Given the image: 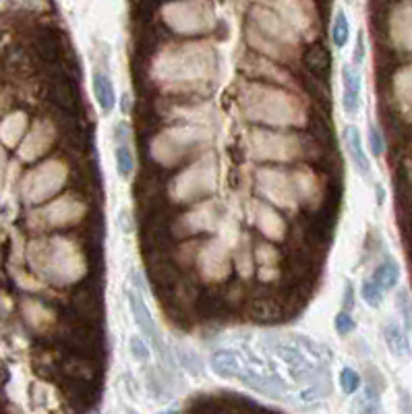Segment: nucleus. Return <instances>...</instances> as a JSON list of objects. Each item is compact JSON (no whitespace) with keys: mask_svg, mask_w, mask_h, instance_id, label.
<instances>
[{"mask_svg":"<svg viewBox=\"0 0 412 414\" xmlns=\"http://www.w3.org/2000/svg\"><path fill=\"white\" fill-rule=\"evenodd\" d=\"M360 73L353 64H346L342 69V85H344V93H342V106L346 114H357L360 108Z\"/></svg>","mask_w":412,"mask_h":414,"instance_id":"39448f33","label":"nucleus"},{"mask_svg":"<svg viewBox=\"0 0 412 414\" xmlns=\"http://www.w3.org/2000/svg\"><path fill=\"white\" fill-rule=\"evenodd\" d=\"M328 2H330V0H315V4H317L319 8H328Z\"/></svg>","mask_w":412,"mask_h":414,"instance_id":"a878e982","label":"nucleus"},{"mask_svg":"<svg viewBox=\"0 0 412 414\" xmlns=\"http://www.w3.org/2000/svg\"><path fill=\"white\" fill-rule=\"evenodd\" d=\"M284 315H286V309L270 299L253 301L248 306V317L253 321H259V323H274V321H280Z\"/></svg>","mask_w":412,"mask_h":414,"instance_id":"1a4fd4ad","label":"nucleus"},{"mask_svg":"<svg viewBox=\"0 0 412 414\" xmlns=\"http://www.w3.org/2000/svg\"><path fill=\"white\" fill-rule=\"evenodd\" d=\"M127 301L131 306V313H133V319L137 323L139 331L143 333V340H149L156 348L162 346V340L158 335V328H156V321L151 317V311L147 309V304L143 301V297L135 292V290H127Z\"/></svg>","mask_w":412,"mask_h":414,"instance_id":"f03ea898","label":"nucleus"},{"mask_svg":"<svg viewBox=\"0 0 412 414\" xmlns=\"http://www.w3.org/2000/svg\"><path fill=\"white\" fill-rule=\"evenodd\" d=\"M348 38H350V23H348V17L344 11H338L336 17H333V23H331V42L336 48H344L348 44Z\"/></svg>","mask_w":412,"mask_h":414,"instance_id":"f8f14e48","label":"nucleus"},{"mask_svg":"<svg viewBox=\"0 0 412 414\" xmlns=\"http://www.w3.org/2000/svg\"><path fill=\"white\" fill-rule=\"evenodd\" d=\"M353 306H355V288H353V284L348 282V284H346V290H344V311L350 313Z\"/></svg>","mask_w":412,"mask_h":414,"instance_id":"b1692460","label":"nucleus"},{"mask_svg":"<svg viewBox=\"0 0 412 414\" xmlns=\"http://www.w3.org/2000/svg\"><path fill=\"white\" fill-rule=\"evenodd\" d=\"M87 414H100V413H98V410H89V413H87Z\"/></svg>","mask_w":412,"mask_h":414,"instance_id":"bb28decb","label":"nucleus"},{"mask_svg":"<svg viewBox=\"0 0 412 414\" xmlns=\"http://www.w3.org/2000/svg\"><path fill=\"white\" fill-rule=\"evenodd\" d=\"M263 348H265V352H270L272 357L280 360L288 369V373L292 375V379H297V381L311 379L317 373V369H315L311 357L302 350L294 340H290V342L280 340V338L263 340Z\"/></svg>","mask_w":412,"mask_h":414,"instance_id":"f257e3e1","label":"nucleus"},{"mask_svg":"<svg viewBox=\"0 0 412 414\" xmlns=\"http://www.w3.org/2000/svg\"><path fill=\"white\" fill-rule=\"evenodd\" d=\"M2 64H4L6 71H11V73H21V71H25L29 67V56L25 54L23 48L11 46V48L4 52V56H2Z\"/></svg>","mask_w":412,"mask_h":414,"instance_id":"4468645a","label":"nucleus"},{"mask_svg":"<svg viewBox=\"0 0 412 414\" xmlns=\"http://www.w3.org/2000/svg\"><path fill=\"white\" fill-rule=\"evenodd\" d=\"M0 414H4V410H2V408H0Z\"/></svg>","mask_w":412,"mask_h":414,"instance_id":"c85d7f7f","label":"nucleus"},{"mask_svg":"<svg viewBox=\"0 0 412 414\" xmlns=\"http://www.w3.org/2000/svg\"><path fill=\"white\" fill-rule=\"evenodd\" d=\"M33 52L46 64H58L64 60L62 54V42L52 29H40L33 35Z\"/></svg>","mask_w":412,"mask_h":414,"instance_id":"7ed1b4c3","label":"nucleus"},{"mask_svg":"<svg viewBox=\"0 0 412 414\" xmlns=\"http://www.w3.org/2000/svg\"><path fill=\"white\" fill-rule=\"evenodd\" d=\"M384 338L387 348H389V352H391L396 359H406V357L411 355V342H408L406 330H404L402 326H398L396 321L385 323Z\"/></svg>","mask_w":412,"mask_h":414,"instance_id":"6e6552de","label":"nucleus"},{"mask_svg":"<svg viewBox=\"0 0 412 414\" xmlns=\"http://www.w3.org/2000/svg\"><path fill=\"white\" fill-rule=\"evenodd\" d=\"M357 414H379V391L373 386L365 389V393L355 402Z\"/></svg>","mask_w":412,"mask_h":414,"instance_id":"2eb2a0df","label":"nucleus"},{"mask_svg":"<svg viewBox=\"0 0 412 414\" xmlns=\"http://www.w3.org/2000/svg\"><path fill=\"white\" fill-rule=\"evenodd\" d=\"M369 147H371L373 156H384V135H382V131L375 125H369Z\"/></svg>","mask_w":412,"mask_h":414,"instance_id":"412c9836","label":"nucleus"},{"mask_svg":"<svg viewBox=\"0 0 412 414\" xmlns=\"http://www.w3.org/2000/svg\"><path fill=\"white\" fill-rule=\"evenodd\" d=\"M243 364L241 350H216L212 355V371L222 379H241Z\"/></svg>","mask_w":412,"mask_h":414,"instance_id":"20e7f679","label":"nucleus"},{"mask_svg":"<svg viewBox=\"0 0 412 414\" xmlns=\"http://www.w3.org/2000/svg\"><path fill=\"white\" fill-rule=\"evenodd\" d=\"M333 330L338 335H348L357 330V321L353 319V315L348 311H340L333 319Z\"/></svg>","mask_w":412,"mask_h":414,"instance_id":"6ab92c4d","label":"nucleus"},{"mask_svg":"<svg viewBox=\"0 0 412 414\" xmlns=\"http://www.w3.org/2000/svg\"><path fill=\"white\" fill-rule=\"evenodd\" d=\"M360 297H362V301L369 304L371 309H379L382 303H384V290L371 280V277H367V280H362V286H360Z\"/></svg>","mask_w":412,"mask_h":414,"instance_id":"dca6fc26","label":"nucleus"},{"mask_svg":"<svg viewBox=\"0 0 412 414\" xmlns=\"http://www.w3.org/2000/svg\"><path fill=\"white\" fill-rule=\"evenodd\" d=\"M375 191H377V203L382 205V203H384V197H385L384 187H382V185H377V187H375Z\"/></svg>","mask_w":412,"mask_h":414,"instance_id":"393cba45","label":"nucleus"},{"mask_svg":"<svg viewBox=\"0 0 412 414\" xmlns=\"http://www.w3.org/2000/svg\"><path fill=\"white\" fill-rule=\"evenodd\" d=\"M302 62H304V67L309 69V73H311L313 77H317V79H326V77H328V73H330V64H331L330 50H328L321 42H313V44L304 50V54H302Z\"/></svg>","mask_w":412,"mask_h":414,"instance_id":"423d86ee","label":"nucleus"},{"mask_svg":"<svg viewBox=\"0 0 412 414\" xmlns=\"http://www.w3.org/2000/svg\"><path fill=\"white\" fill-rule=\"evenodd\" d=\"M371 280L382 288V290H391L398 286L400 282V265L394 261V259H385L384 263H379L373 272Z\"/></svg>","mask_w":412,"mask_h":414,"instance_id":"9b49d317","label":"nucleus"},{"mask_svg":"<svg viewBox=\"0 0 412 414\" xmlns=\"http://www.w3.org/2000/svg\"><path fill=\"white\" fill-rule=\"evenodd\" d=\"M118 224H120V230L122 232H133V222H131V216L127 209H120L118 214Z\"/></svg>","mask_w":412,"mask_h":414,"instance_id":"5701e85b","label":"nucleus"},{"mask_svg":"<svg viewBox=\"0 0 412 414\" xmlns=\"http://www.w3.org/2000/svg\"><path fill=\"white\" fill-rule=\"evenodd\" d=\"M129 414H137V413H129Z\"/></svg>","mask_w":412,"mask_h":414,"instance_id":"c756f323","label":"nucleus"},{"mask_svg":"<svg viewBox=\"0 0 412 414\" xmlns=\"http://www.w3.org/2000/svg\"><path fill=\"white\" fill-rule=\"evenodd\" d=\"M353 60H355V64H360V62L365 60V35H362V33H358L357 46H355V56H353Z\"/></svg>","mask_w":412,"mask_h":414,"instance_id":"4be33fe9","label":"nucleus"},{"mask_svg":"<svg viewBox=\"0 0 412 414\" xmlns=\"http://www.w3.org/2000/svg\"><path fill=\"white\" fill-rule=\"evenodd\" d=\"M91 85H93V93H96V100H98L100 108H102V112L108 114L116 104V93H114V85H112L110 77L104 71H96L93 77H91Z\"/></svg>","mask_w":412,"mask_h":414,"instance_id":"9d476101","label":"nucleus"},{"mask_svg":"<svg viewBox=\"0 0 412 414\" xmlns=\"http://www.w3.org/2000/svg\"><path fill=\"white\" fill-rule=\"evenodd\" d=\"M338 381H340V387H342L344 393H357L358 387H360V375H358L355 369L344 367V369L340 371Z\"/></svg>","mask_w":412,"mask_h":414,"instance_id":"f3484780","label":"nucleus"},{"mask_svg":"<svg viewBox=\"0 0 412 414\" xmlns=\"http://www.w3.org/2000/svg\"><path fill=\"white\" fill-rule=\"evenodd\" d=\"M129 348H131L133 359L139 360V362H147L149 357H151V350H149L147 342H145L143 338H139V335H131V340H129Z\"/></svg>","mask_w":412,"mask_h":414,"instance_id":"aec40b11","label":"nucleus"},{"mask_svg":"<svg viewBox=\"0 0 412 414\" xmlns=\"http://www.w3.org/2000/svg\"><path fill=\"white\" fill-rule=\"evenodd\" d=\"M396 309L400 311V315H402V319H404V326H406V330H411L412 328V303H411V294H408V290H400V292L396 294Z\"/></svg>","mask_w":412,"mask_h":414,"instance_id":"a211bd4d","label":"nucleus"},{"mask_svg":"<svg viewBox=\"0 0 412 414\" xmlns=\"http://www.w3.org/2000/svg\"><path fill=\"white\" fill-rule=\"evenodd\" d=\"M344 141H346V149L353 158V164L357 168V172L362 178H369L371 176V162L365 154V147H362V139H360V131L357 127H346L344 131Z\"/></svg>","mask_w":412,"mask_h":414,"instance_id":"0eeeda50","label":"nucleus"},{"mask_svg":"<svg viewBox=\"0 0 412 414\" xmlns=\"http://www.w3.org/2000/svg\"><path fill=\"white\" fill-rule=\"evenodd\" d=\"M114 158H116L118 176H120V178H129V176L133 174V168H135V160H133L131 147H129L127 143H118L116 149H114Z\"/></svg>","mask_w":412,"mask_h":414,"instance_id":"ddd939ff","label":"nucleus"},{"mask_svg":"<svg viewBox=\"0 0 412 414\" xmlns=\"http://www.w3.org/2000/svg\"><path fill=\"white\" fill-rule=\"evenodd\" d=\"M162 414H176L174 410H170V413H162Z\"/></svg>","mask_w":412,"mask_h":414,"instance_id":"cd10ccee","label":"nucleus"}]
</instances>
